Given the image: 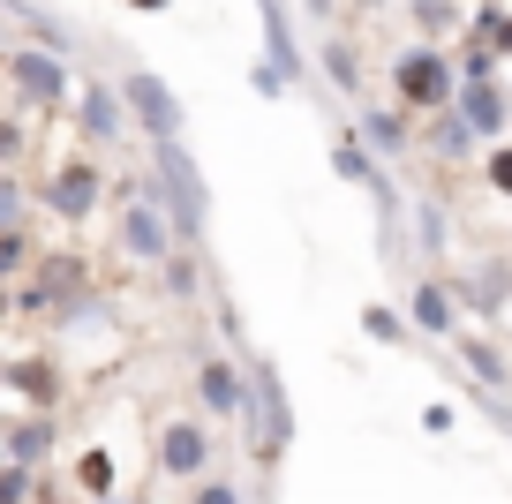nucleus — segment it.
Segmentation results:
<instances>
[{"label":"nucleus","mask_w":512,"mask_h":504,"mask_svg":"<svg viewBox=\"0 0 512 504\" xmlns=\"http://www.w3.org/2000/svg\"><path fill=\"white\" fill-rule=\"evenodd\" d=\"M467 31L482 38V53H512V16L497 8V0H482L475 16H467Z\"/></svg>","instance_id":"aec40b11"},{"label":"nucleus","mask_w":512,"mask_h":504,"mask_svg":"<svg viewBox=\"0 0 512 504\" xmlns=\"http://www.w3.org/2000/svg\"><path fill=\"white\" fill-rule=\"evenodd\" d=\"M76 121H83V136L91 143H121L128 128V106H121V83H98V76H83V91H76Z\"/></svg>","instance_id":"9d476101"},{"label":"nucleus","mask_w":512,"mask_h":504,"mask_svg":"<svg viewBox=\"0 0 512 504\" xmlns=\"http://www.w3.org/2000/svg\"><path fill=\"white\" fill-rule=\"evenodd\" d=\"M0 504H31V467H0Z\"/></svg>","instance_id":"c85d7f7f"},{"label":"nucleus","mask_w":512,"mask_h":504,"mask_svg":"<svg viewBox=\"0 0 512 504\" xmlns=\"http://www.w3.org/2000/svg\"><path fill=\"white\" fill-rule=\"evenodd\" d=\"M505 286H512L505 271H482V279H467V286H460V301H475L482 316H497V301H505Z\"/></svg>","instance_id":"b1692460"},{"label":"nucleus","mask_w":512,"mask_h":504,"mask_svg":"<svg viewBox=\"0 0 512 504\" xmlns=\"http://www.w3.org/2000/svg\"><path fill=\"white\" fill-rule=\"evenodd\" d=\"M8 384H16V392L31 399V414H53V399H61V369H53V362H38V354L8 369Z\"/></svg>","instance_id":"a211bd4d"},{"label":"nucleus","mask_w":512,"mask_h":504,"mask_svg":"<svg viewBox=\"0 0 512 504\" xmlns=\"http://www.w3.org/2000/svg\"><path fill=\"white\" fill-rule=\"evenodd\" d=\"M8 83H16V98H23L31 113L68 106V91H76L68 61H61V53H46V46H16V53H8Z\"/></svg>","instance_id":"20e7f679"},{"label":"nucleus","mask_w":512,"mask_h":504,"mask_svg":"<svg viewBox=\"0 0 512 504\" xmlns=\"http://www.w3.org/2000/svg\"><path fill=\"white\" fill-rule=\"evenodd\" d=\"M76 286H83V256H46V271L23 286V309H61Z\"/></svg>","instance_id":"2eb2a0df"},{"label":"nucleus","mask_w":512,"mask_h":504,"mask_svg":"<svg viewBox=\"0 0 512 504\" xmlns=\"http://www.w3.org/2000/svg\"><path fill=\"white\" fill-rule=\"evenodd\" d=\"M407 316H415L422 339H460V301L437 279H407Z\"/></svg>","instance_id":"f8f14e48"},{"label":"nucleus","mask_w":512,"mask_h":504,"mask_svg":"<svg viewBox=\"0 0 512 504\" xmlns=\"http://www.w3.org/2000/svg\"><path fill=\"white\" fill-rule=\"evenodd\" d=\"M0 234H23V181L0 174Z\"/></svg>","instance_id":"bb28decb"},{"label":"nucleus","mask_w":512,"mask_h":504,"mask_svg":"<svg viewBox=\"0 0 512 504\" xmlns=\"http://www.w3.org/2000/svg\"><path fill=\"white\" fill-rule=\"evenodd\" d=\"M362 331H369V339H384V347H400V339H407L400 309H384V301H377V309H362Z\"/></svg>","instance_id":"a878e982"},{"label":"nucleus","mask_w":512,"mask_h":504,"mask_svg":"<svg viewBox=\"0 0 512 504\" xmlns=\"http://www.w3.org/2000/svg\"><path fill=\"white\" fill-rule=\"evenodd\" d=\"M53 459V414H23L16 429H8V467H46Z\"/></svg>","instance_id":"f3484780"},{"label":"nucleus","mask_w":512,"mask_h":504,"mask_svg":"<svg viewBox=\"0 0 512 504\" xmlns=\"http://www.w3.org/2000/svg\"><path fill=\"white\" fill-rule=\"evenodd\" d=\"M475 143H482V136L460 121V113H437V128H430V151H437V158H467Z\"/></svg>","instance_id":"412c9836"},{"label":"nucleus","mask_w":512,"mask_h":504,"mask_svg":"<svg viewBox=\"0 0 512 504\" xmlns=\"http://www.w3.org/2000/svg\"><path fill=\"white\" fill-rule=\"evenodd\" d=\"M256 16H264V61H272L287 83H302V76H309V61H302V46H294L287 0H256Z\"/></svg>","instance_id":"ddd939ff"},{"label":"nucleus","mask_w":512,"mask_h":504,"mask_svg":"<svg viewBox=\"0 0 512 504\" xmlns=\"http://www.w3.org/2000/svg\"><path fill=\"white\" fill-rule=\"evenodd\" d=\"M136 8H166V0H136Z\"/></svg>","instance_id":"e433bc0d"},{"label":"nucleus","mask_w":512,"mask_h":504,"mask_svg":"<svg viewBox=\"0 0 512 504\" xmlns=\"http://www.w3.org/2000/svg\"><path fill=\"white\" fill-rule=\"evenodd\" d=\"M452 347H460L467 377H482V392H505V384H512V369H505V354H497V347H482V339H467V331L452 339Z\"/></svg>","instance_id":"6ab92c4d"},{"label":"nucleus","mask_w":512,"mask_h":504,"mask_svg":"<svg viewBox=\"0 0 512 504\" xmlns=\"http://www.w3.org/2000/svg\"><path fill=\"white\" fill-rule=\"evenodd\" d=\"M121 106H128V121L144 128V143H181V98L151 68H128L121 76Z\"/></svg>","instance_id":"39448f33"},{"label":"nucleus","mask_w":512,"mask_h":504,"mask_svg":"<svg viewBox=\"0 0 512 504\" xmlns=\"http://www.w3.org/2000/svg\"><path fill=\"white\" fill-rule=\"evenodd\" d=\"M151 189H159V204H166V219H174L181 241H204L211 189H204V174H196L189 143H151Z\"/></svg>","instance_id":"f257e3e1"},{"label":"nucleus","mask_w":512,"mask_h":504,"mask_svg":"<svg viewBox=\"0 0 512 504\" xmlns=\"http://www.w3.org/2000/svg\"><path fill=\"white\" fill-rule=\"evenodd\" d=\"M159 279H166V294H174V301H189V294H196V286H204V271H196V256H189V249H181V256H174V264H166V271H159Z\"/></svg>","instance_id":"393cba45"},{"label":"nucleus","mask_w":512,"mask_h":504,"mask_svg":"<svg viewBox=\"0 0 512 504\" xmlns=\"http://www.w3.org/2000/svg\"><path fill=\"white\" fill-rule=\"evenodd\" d=\"M415 23H422V31H452V0H415Z\"/></svg>","instance_id":"c756f323"},{"label":"nucleus","mask_w":512,"mask_h":504,"mask_svg":"<svg viewBox=\"0 0 512 504\" xmlns=\"http://www.w3.org/2000/svg\"><path fill=\"white\" fill-rule=\"evenodd\" d=\"M121 249L136 256V264H159V271L181 256V234H174V219H166V204H159V189H151V181L121 204Z\"/></svg>","instance_id":"7ed1b4c3"},{"label":"nucleus","mask_w":512,"mask_h":504,"mask_svg":"<svg viewBox=\"0 0 512 504\" xmlns=\"http://www.w3.org/2000/svg\"><path fill=\"white\" fill-rule=\"evenodd\" d=\"M196 399H204L211 422H249L256 414V384L241 362H226V354H204V369H196Z\"/></svg>","instance_id":"423d86ee"},{"label":"nucleus","mask_w":512,"mask_h":504,"mask_svg":"<svg viewBox=\"0 0 512 504\" xmlns=\"http://www.w3.org/2000/svg\"><path fill=\"white\" fill-rule=\"evenodd\" d=\"M490 189L512 196V143H497V151H490Z\"/></svg>","instance_id":"2f4dec72"},{"label":"nucleus","mask_w":512,"mask_h":504,"mask_svg":"<svg viewBox=\"0 0 512 504\" xmlns=\"http://www.w3.org/2000/svg\"><path fill=\"white\" fill-rule=\"evenodd\" d=\"M76 482L91 489V504H106V497H113V459H106V452H83V459H76Z\"/></svg>","instance_id":"5701e85b"},{"label":"nucleus","mask_w":512,"mask_h":504,"mask_svg":"<svg viewBox=\"0 0 512 504\" xmlns=\"http://www.w3.org/2000/svg\"><path fill=\"white\" fill-rule=\"evenodd\" d=\"M211 452H219V444H211V429L189 422V414L159 429V474H174V482H211V474H204Z\"/></svg>","instance_id":"0eeeda50"},{"label":"nucleus","mask_w":512,"mask_h":504,"mask_svg":"<svg viewBox=\"0 0 512 504\" xmlns=\"http://www.w3.org/2000/svg\"><path fill=\"white\" fill-rule=\"evenodd\" d=\"M249 384H256V452L279 459V452H287V437H294V422H287V384H279L272 362H249Z\"/></svg>","instance_id":"1a4fd4ad"},{"label":"nucleus","mask_w":512,"mask_h":504,"mask_svg":"<svg viewBox=\"0 0 512 504\" xmlns=\"http://www.w3.org/2000/svg\"><path fill=\"white\" fill-rule=\"evenodd\" d=\"M23 158V121H0V174H16Z\"/></svg>","instance_id":"7c9ffc66"},{"label":"nucleus","mask_w":512,"mask_h":504,"mask_svg":"<svg viewBox=\"0 0 512 504\" xmlns=\"http://www.w3.org/2000/svg\"><path fill=\"white\" fill-rule=\"evenodd\" d=\"M189 504H249V497H241L234 482H196V497H189Z\"/></svg>","instance_id":"473e14b6"},{"label":"nucleus","mask_w":512,"mask_h":504,"mask_svg":"<svg viewBox=\"0 0 512 504\" xmlns=\"http://www.w3.org/2000/svg\"><path fill=\"white\" fill-rule=\"evenodd\" d=\"M106 504H144V497H106Z\"/></svg>","instance_id":"f704fd0d"},{"label":"nucleus","mask_w":512,"mask_h":504,"mask_svg":"<svg viewBox=\"0 0 512 504\" xmlns=\"http://www.w3.org/2000/svg\"><path fill=\"white\" fill-rule=\"evenodd\" d=\"M392 98H400V113H452L460 106V68L437 46H407L392 61Z\"/></svg>","instance_id":"f03ea898"},{"label":"nucleus","mask_w":512,"mask_h":504,"mask_svg":"<svg viewBox=\"0 0 512 504\" xmlns=\"http://www.w3.org/2000/svg\"><path fill=\"white\" fill-rule=\"evenodd\" d=\"M31 264V234H0V279H23Z\"/></svg>","instance_id":"cd10ccee"},{"label":"nucleus","mask_w":512,"mask_h":504,"mask_svg":"<svg viewBox=\"0 0 512 504\" xmlns=\"http://www.w3.org/2000/svg\"><path fill=\"white\" fill-rule=\"evenodd\" d=\"M8 53H16V46H8V23H0V61H8Z\"/></svg>","instance_id":"72a5a7b5"},{"label":"nucleus","mask_w":512,"mask_h":504,"mask_svg":"<svg viewBox=\"0 0 512 504\" xmlns=\"http://www.w3.org/2000/svg\"><path fill=\"white\" fill-rule=\"evenodd\" d=\"M452 113H460L482 143H497V136H505V113H512V106H505V91H497V83H460V106H452Z\"/></svg>","instance_id":"4468645a"},{"label":"nucleus","mask_w":512,"mask_h":504,"mask_svg":"<svg viewBox=\"0 0 512 504\" xmlns=\"http://www.w3.org/2000/svg\"><path fill=\"white\" fill-rule=\"evenodd\" d=\"M332 174H339V181H362V189H369V196H377V211H384V226L400 219V196H392V181H384V174H377V151H369V143H362V136H339V143H332Z\"/></svg>","instance_id":"9b49d317"},{"label":"nucleus","mask_w":512,"mask_h":504,"mask_svg":"<svg viewBox=\"0 0 512 504\" xmlns=\"http://www.w3.org/2000/svg\"><path fill=\"white\" fill-rule=\"evenodd\" d=\"M309 8H317V16H324V8H332V0H309Z\"/></svg>","instance_id":"c9c22d12"},{"label":"nucleus","mask_w":512,"mask_h":504,"mask_svg":"<svg viewBox=\"0 0 512 504\" xmlns=\"http://www.w3.org/2000/svg\"><path fill=\"white\" fill-rule=\"evenodd\" d=\"M0 467H8V437H0Z\"/></svg>","instance_id":"4c0bfd02"},{"label":"nucleus","mask_w":512,"mask_h":504,"mask_svg":"<svg viewBox=\"0 0 512 504\" xmlns=\"http://www.w3.org/2000/svg\"><path fill=\"white\" fill-rule=\"evenodd\" d=\"M98 196H106V174H98L91 158H61L53 166V181H46V204H53V219H91L98 211Z\"/></svg>","instance_id":"6e6552de"},{"label":"nucleus","mask_w":512,"mask_h":504,"mask_svg":"<svg viewBox=\"0 0 512 504\" xmlns=\"http://www.w3.org/2000/svg\"><path fill=\"white\" fill-rule=\"evenodd\" d=\"M362 143L377 158H407V151H415V128H407L400 106H377V113H362Z\"/></svg>","instance_id":"dca6fc26"},{"label":"nucleus","mask_w":512,"mask_h":504,"mask_svg":"<svg viewBox=\"0 0 512 504\" xmlns=\"http://www.w3.org/2000/svg\"><path fill=\"white\" fill-rule=\"evenodd\" d=\"M324 76H332L347 98L362 91V61H354V46H347V38H324Z\"/></svg>","instance_id":"4be33fe9"}]
</instances>
